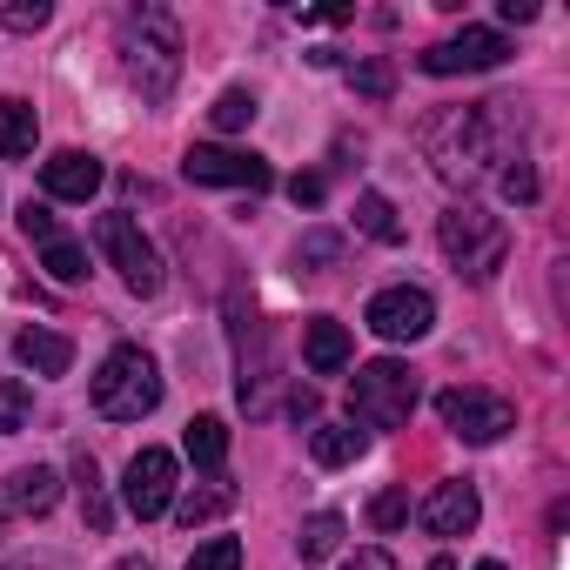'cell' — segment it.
Instances as JSON below:
<instances>
[{
	"label": "cell",
	"instance_id": "cell-34",
	"mask_svg": "<svg viewBox=\"0 0 570 570\" xmlns=\"http://www.w3.org/2000/svg\"><path fill=\"white\" fill-rule=\"evenodd\" d=\"M289 195H296L303 208H316V202H323V175H296V181H289Z\"/></svg>",
	"mask_w": 570,
	"mask_h": 570
},
{
	"label": "cell",
	"instance_id": "cell-2",
	"mask_svg": "<svg viewBox=\"0 0 570 570\" xmlns=\"http://www.w3.org/2000/svg\"><path fill=\"white\" fill-rule=\"evenodd\" d=\"M121 61H128V81L141 88V101H168L175 81H181V28L168 8H135L121 21Z\"/></svg>",
	"mask_w": 570,
	"mask_h": 570
},
{
	"label": "cell",
	"instance_id": "cell-36",
	"mask_svg": "<svg viewBox=\"0 0 570 570\" xmlns=\"http://www.w3.org/2000/svg\"><path fill=\"white\" fill-rule=\"evenodd\" d=\"M289 416H296V423H316V390H296V396H289Z\"/></svg>",
	"mask_w": 570,
	"mask_h": 570
},
{
	"label": "cell",
	"instance_id": "cell-22",
	"mask_svg": "<svg viewBox=\"0 0 570 570\" xmlns=\"http://www.w3.org/2000/svg\"><path fill=\"white\" fill-rule=\"evenodd\" d=\"M235 510V483H208V490H188L181 503H175V517L195 530V523H215V517H228Z\"/></svg>",
	"mask_w": 570,
	"mask_h": 570
},
{
	"label": "cell",
	"instance_id": "cell-33",
	"mask_svg": "<svg viewBox=\"0 0 570 570\" xmlns=\"http://www.w3.org/2000/svg\"><path fill=\"white\" fill-rule=\"evenodd\" d=\"M336 255H343L336 235H309V242H303V262H336Z\"/></svg>",
	"mask_w": 570,
	"mask_h": 570
},
{
	"label": "cell",
	"instance_id": "cell-27",
	"mask_svg": "<svg viewBox=\"0 0 570 570\" xmlns=\"http://www.w3.org/2000/svg\"><path fill=\"white\" fill-rule=\"evenodd\" d=\"M188 570H242V543H235V537H208V543L188 557Z\"/></svg>",
	"mask_w": 570,
	"mask_h": 570
},
{
	"label": "cell",
	"instance_id": "cell-10",
	"mask_svg": "<svg viewBox=\"0 0 570 570\" xmlns=\"http://www.w3.org/2000/svg\"><path fill=\"white\" fill-rule=\"evenodd\" d=\"M121 497H128V510H135L141 523L168 517V510H175V456H168V450H141V456L128 463Z\"/></svg>",
	"mask_w": 570,
	"mask_h": 570
},
{
	"label": "cell",
	"instance_id": "cell-23",
	"mask_svg": "<svg viewBox=\"0 0 570 570\" xmlns=\"http://www.w3.org/2000/svg\"><path fill=\"white\" fill-rule=\"evenodd\" d=\"M336 543H343V517H336V510H323V517H309V523H303L296 557H303V563H323V557H336Z\"/></svg>",
	"mask_w": 570,
	"mask_h": 570
},
{
	"label": "cell",
	"instance_id": "cell-12",
	"mask_svg": "<svg viewBox=\"0 0 570 570\" xmlns=\"http://www.w3.org/2000/svg\"><path fill=\"white\" fill-rule=\"evenodd\" d=\"M41 188H48L55 202H88V195L101 188V161H95L88 148H61V155L41 161Z\"/></svg>",
	"mask_w": 570,
	"mask_h": 570
},
{
	"label": "cell",
	"instance_id": "cell-32",
	"mask_svg": "<svg viewBox=\"0 0 570 570\" xmlns=\"http://www.w3.org/2000/svg\"><path fill=\"white\" fill-rule=\"evenodd\" d=\"M503 195H510V202H530V195H537V175H530V168H510V175H503Z\"/></svg>",
	"mask_w": 570,
	"mask_h": 570
},
{
	"label": "cell",
	"instance_id": "cell-6",
	"mask_svg": "<svg viewBox=\"0 0 570 570\" xmlns=\"http://www.w3.org/2000/svg\"><path fill=\"white\" fill-rule=\"evenodd\" d=\"M95 248L108 255V268H121V282L135 296L161 289V255H155V242L141 235L135 215H95Z\"/></svg>",
	"mask_w": 570,
	"mask_h": 570
},
{
	"label": "cell",
	"instance_id": "cell-16",
	"mask_svg": "<svg viewBox=\"0 0 570 570\" xmlns=\"http://www.w3.org/2000/svg\"><path fill=\"white\" fill-rule=\"evenodd\" d=\"M14 356H21V370H35V376H61V370L75 363V343L55 336V330H21V336H14Z\"/></svg>",
	"mask_w": 570,
	"mask_h": 570
},
{
	"label": "cell",
	"instance_id": "cell-4",
	"mask_svg": "<svg viewBox=\"0 0 570 570\" xmlns=\"http://www.w3.org/2000/svg\"><path fill=\"white\" fill-rule=\"evenodd\" d=\"M155 403H161V370H155V356H148L141 343H121V350L101 363V376H95V410H101L108 423H141Z\"/></svg>",
	"mask_w": 570,
	"mask_h": 570
},
{
	"label": "cell",
	"instance_id": "cell-35",
	"mask_svg": "<svg viewBox=\"0 0 570 570\" xmlns=\"http://www.w3.org/2000/svg\"><path fill=\"white\" fill-rule=\"evenodd\" d=\"M343 570H396V563H390V550H356Z\"/></svg>",
	"mask_w": 570,
	"mask_h": 570
},
{
	"label": "cell",
	"instance_id": "cell-26",
	"mask_svg": "<svg viewBox=\"0 0 570 570\" xmlns=\"http://www.w3.org/2000/svg\"><path fill=\"white\" fill-rule=\"evenodd\" d=\"M28 410H35V403H28V383H21V376H0V436H14V430L28 423Z\"/></svg>",
	"mask_w": 570,
	"mask_h": 570
},
{
	"label": "cell",
	"instance_id": "cell-28",
	"mask_svg": "<svg viewBox=\"0 0 570 570\" xmlns=\"http://www.w3.org/2000/svg\"><path fill=\"white\" fill-rule=\"evenodd\" d=\"M0 21L14 35H35V28H48V0H0Z\"/></svg>",
	"mask_w": 570,
	"mask_h": 570
},
{
	"label": "cell",
	"instance_id": "cell-17",
	"mask_svg": "<svg viewBox=\"0 0 570 570\" xmlns=\"http://www.w3.org/2000/svg\"><path fill=\"white\" fill-rule=\"evenodd\" d=\"M35 135H41L35 108H28L21 95H0V161H21V155H35Z\"/></svg>",
	"mask_w": 570,
	"mask_h": 570
},
{
	"label": "cell",
	"instance_id": "cell-1",
	"mask_svg": "<svg viewBox=\"0 0 570 570\" xmlns=\"http://www.w3.org/2000/svg\"><path fill=\"white\" fill-rule=\"evenodd\" d=\"M423 155L436 161L443 181H476L497 155V101H476V108H436L423 121Z\"/></svg>",
	"mask_w": 570,
	"mask_h": 570
},
{
	"label": "cell",
	"instance_id": "cell-19",
	"mask_svg": "<svg viewBox=\"0 0 570 570\" xmlns=\"http://www.w3.org/2000/svg\"><path fill=\"white\" fill-rule=\"evenodd\" d=\"M75 490H81V517H88V530H108L115 510H108V490H101V463H95L88 450H75Z\"/></svg>",
	"mask_w": 570,
	"mask_h": 570
},
{
	"label": "cell",
	"instance_id": "cell-11",
	"mask_svg": "<svg viewBox=\"0 0 570 570\" xmlns=\"http://www.w3.org/2000/svg\"><path fill=\"white\" fill-rule=\"evenodd\" d=\"M503 55H510V41H503L497 28H463V35L436 41V48L423 55V68H430V75H483V68H497Z\"/></svg>",
	"mask_w": 570,
	"mask_h": 570
},
{
	"label": "cell",
	"instance_id": "cell-31",
	"mask_svg": "<svg viewBox=\"0 0 570 570\" xmlns=\"http://www.w3.org/2000/svg\"><path fill=\"white\" fill-rule=\"evenodd\" d=\"M21 235H28V242H41V248L61 235V228H55V215H48V202H28V208H21Z\"/></svg>",
	"mask_w": 570,
	"mask_h": 570
},
{
	"label": "cell",
	"instance_id": "cell-40",
	"mask_svg": "<svg viewBox=\"0 0 570 570\" xmlns=\"http://www.w3.org/2000/svg\"><path fill=\"white\" fill-rule=\"evenodd\" d=\"M476 570H503V563H476Z\"/></svg>",
	"mask_w": 570,
	"mask_h": 570
},
{
	"label": "cell",
	"instance_id": "cell-37",
	"mask_svg": "<svg viewBox=\"0 0 570 570\" xmlns=\"http://www.w3.org/2000/svg\"><path fill=\"white\" fill-rule=\"evenodd\" d=\"M503 21H517V28L537 21V0H503Z\"/></svg>",
	"mask_w": 570,
	"mask_h": 570
},
{
	"label": "cell",
	"instance_id": "cell-7",
	"mask_svg": "<svg viewBox=\"0 0 570 570\" xmlns=\"http://www.w3.org/2000/svg\"><path fill=\"white\" fill-rule=\"evenodd\" d=\"M436 416L463 436V443H497L503 430H517V410L497 396V390H476V383H456L436 396Z\"/></svg>",
	"mask_w": 570,
	"mask_h": 570
},
{
	"label": "cell",
	"instance_id": "cell-38",
	"mask_svg": "<svg viewBox=\"0 0 570 570\" xmlns=\"http://www.w3.org/2000/svg\"><path fill=\"white\" fill-rule=\"evenodd\" d=\"M115 570H155V563H148V557H121Z\"/></svg>",
	"mask_w": 570,
	"mask_h": 570
},
{
	"label": "cell",
	"instance_id": "cell-39",
	"mask_svg": "<svg viewBox=\"0 0 570 570\" xmlns=\"http://www.w3.org/2000/svg\"><path fill=\"white\" fill-rule=\"evenodd\" d=\"M430 570H456V563H450V557H430Z\"/></svg>",
	"mask_w": 570,
	"mask_h": 570
},
{
	"label": "cell",
	"instance_id": "cell-24",
	"mask_svg": "<svg viewBox=\"0 0 570 570\" xmlns=\"http://www.w3.org/2000/svg\"><path fill=\"white\" fill-rule=\"evenodd\" d=\"M41 262H48V275H55V282H88V248H81V242H68V235H55V242L41 248Z\"/></svg>",
	"mask_w": 570,
	"mask_h": 570
},
{
	"label": "cell",
	"instance_id": "cell-14",
	"mask_svg": "<svg viewBox=\"0 0 570 570\" xmlns=\"http://www.w3.org/2000/svg\"><path fill=\"white\" fill-rule=\"evenodd\" d=\"M61 503V476L48 470V463H21L14 476H8V510H21V517H48Z\"/></svg>",
	"mask_w": 570,
	"mask_h": 570
},
{
	"label": "cell",
	"instance_id": "cell-30",
	"mask_svg": "<svg viewBox=\"0 0 570 570\" xmlns=\"http://www.w3.org/2000/svg\"><path fill=\"white\" fill-rule=\"evenodd\" d=\"M350 81H356L363 95H376V101H383V95L396 88V68H390V61H356V68H350Z\"/></svg>",
	"mask_w": 570,
	"mask_h": 570
},
{
	"label": "cell",
	"instance_id": "cell-18",
	"mask_svg": "<svg viewBox=\"0 0 570 570\" xmlns=\"http://www.w3.org/2000/svg\"><path fill=\"white\" fill-rule=\"evenodd\" d=\"M181 443H188V456H195V470H208V476H222V463H228V423H222V416H195Z\"/></svg>",
	"mask_w": 570,
	"mask_h": 570
},
{
	"label": "cell",
	"instance_id": "cell-8",
	"mask_svg": "<svg viewBox=\"0 0 570 570\" xmlns=\"http://www.w3.org/2000/svg\"><path fill=\"white\" fill-rule=\"evenodd\" d=\"M181 175L202 181V188H248V195L275 188V168L262 155H242V148H188L181 155Z\"/></svg>",
	"mask_w": 570,
	"mask_h": 570
},
{
	"label": "cell",
	"instance_id": "cell-21",
	"mask_svg": "<svg viewBox=\"0 0 570 570\" xmlns=\"http://www.w3.org/2000/svg\"><path fill=\"white\" fill-rule=\"evenodd\" d=\"M356 228H363V235H376V242H390V248L403 242V222H396L390 195H376V188H363V195H356Z\"/></svg>",
	"mask_w": 570,
	"mask_h": 570
},
{
	"label": "cell",
	"instance_id": "cell-15",
	"mask_svg": "<svg viewBox=\"0 0 570 570\" xmlns=\"http://www.w3.org/2000/svg\"><path fill=\"white\" fill-rule=\"evenodd\" d=\"M303 356H309V370H316V376H336V370H350L356 343H350V330H343V323L316 316V323L303 330Z\"/></svg>",
	"mask_w": 570,
	"mask_h": 570
},
{
	"label": "cell",
	"instance_id": "cell-20",
	"mask_svg": "<svg viewBox=\"0 0 570 570\" xmlns=\"http://www.w3.org/2000/svg\"><path fill=\"white\" fill-rule=\"evenodd\" d=\"M309 450H316L323 470H343V463L363 456V430H356V423H323V430L309 436Z\"/></svg>",
	"mask_w": 570,
	"mask_h": 570
},
{
	"label": "cell",
	"instance_id": "cell-25",
	"mask_svg": "<svg viewBox=\"0 0 570 570\" xmlns=\"http://www.w3.org/2000/svg\"><path fill=\"white\" fill-rule=\"evenodd\" d=\"M208 121H215L222 135H242V128L255 121V95H248V88H228V95L208 108Z\"/></svg>",
	"mask_w": 570,
	"mask_h": 570
},
{
	"label": "cell",
	"instance_id": "cell-3",
	"mask_svg": "<svg viewBox=\"0 0 570 570\" xmlns=\"http://www.w3.org/2000/svg\"><path fill=\"white\" fill-rule=\"evenodd\" d=\"M436 242H443L450 268L470 275V282H490V275L503 268V255H510V228H503L490 208H476V202L450 208V215L436 222Z\"/></svg>",
	"mask_w": 570,
	"mask_h": 570
},
{
	"label": "cell",
	"instance_id": "cell-9",
	"mask_svg": "<svg viewBox=\"0 0 570 570\" xmlns=\"http://www.w3.org/2000/svg\"><path fill=\"white\" fill-rule=\"evenodd\" d=\"M363 323H370L383 343H416V336H430V323H436V303H430V289H410V282H396V289L370 296Z\"/></svg>",
	"mask_w": 570,
	"mask_h": 570
},
{
	"label": "cell",
	"instance_id": "cell-5",
	"mask_svg": "<svg viewBox=\"0 0 570 570\" xmlns=\"http://www.w3.org/2000/svg\"><path fill=\"white\" fill-rule=\"evenodd\" d=\"M350 410H356V423H370V430H403L410 410H416V370L396 363V356L363 363L356 383H350Z\"/></svg>",
	"mask_w": 570,
	"mask_h": 570
},
{
	"label": "cell",
	"instance_id": "cell-29",
	"mask_svg": "<svg viewBox=\"0 0 570 570\" xmlns=\"http://www.w3.org/2000/svg\"><path fill=\"white\" fill-rule=\"evenodd\" d=\"M370 523H376V530H403V523H410V490H383V497L370 503Z\"/></svg>",
	"mask_w": 570,
	"mask_h": 570
},
{
	"label": "cell",
	"instance_id": "cell-13",
	"mask_svg": "<svg viewBox=\"0 0 570 570\" xmlns=\"http://www.w3.org/2000/svg\"><path fill=\"white\" fill-rule=\"evenodd\" d=\"M476 517H483V503H476L470 483H436L423 497V530H436V537H470Z\"/></svg>",
	"mask_w": 570,
	"mask_h": 570
}]
</instances>
